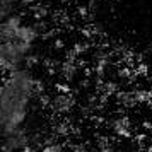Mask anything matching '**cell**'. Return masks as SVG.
<instances>
[{
	"label": "cell",
	"mask_w": 152,
	"mask_h": 152,
	"mask_svg": "<svg viewBox=\"0 0 152 152\" xmlns=\"http://www.w3.org/2000/svg\"><path fill=\"white\" fill-rule=\"evenodd\" d=\"M22 26V17L19 14H12L2 19L0 22V38L2 41H12L15 39V34H17V29Z\"/></svg>",
	"instance_id": "1"
},
{
	"label": "cell",
	"mask_w": 152,
	"mask_h": 152,
	"mask_svg": "<svg viewBox=\"0 0 152 152\" xmlns=\"http://www.w3.org/2000/svg\"><path fill=\"white\" fill-rule=\"evenodd\" d=\"M38 29L34 28V24H22L21 28L17 29V34H15V39H19V41H24L28 43V45H33V43L38 39Z\"/></svg>",
	"instance_id": "2"
},
{
	"label": "cell",
	"mask_w": 152,
	"mask_h": 152,
	"mask_svg": "<svg viewBox=\"0 0 152 152\" xmlns=\"http://www.w3.org/2000/svg\"><path fill=\"white\" fill-rule=\"evenodd\" d=\"M15 0H0V19H5L14 12Z\"/></svg>",
	"instance_id": "3"
},
{
	"label": "cell",
	"mask_w": 152,
	"mask_h": 152,
	"mask_svg": "<svg viewBox=\"0 0 152 152\" xmlns=\"http://www.w3.org/2000/svg\"><path fill=\"white\" fill-rule=\"evenodd\" d=\"M53 106H55L56 110H69V106H70L69 94H58L56 99L53 101Z\"/></svg>",
	"instance_id": "4"
},
{
	"label": "cell",
	"mask_w": 152,
	"mask_h": 152,
	"mask_svg": "<svg viewBox=\"0 0 152 152\" xmlns=\"http://www.w3.org/2000/svg\"><path fill=\"white\" fill-rule=\"evenodd\" d=\"M63 69H65L63 72H65V77H67V79H72V77H74V74H75V65H74L72 62L65 63Z\"/></svg>",
	"instance_id": "5"
},
{
	"label": "cell",
	"mask_w": 152,
	"mask_h": 152,
	"mask_svg": "<svg viewBox=\"0 0 152 152\" xmlns=\"http://www.w3.org/2000/svg\"><path fill=\"white\" fill-rule=\"evenodd\" d=\"M34 28L38 29V33H41V31H45V29H46V22H45V21L36 22V24H34Z\"/></svg>",
	"instance_id": "6"
},
{
	"label": "cell",
	"mask_w": 152,
	"mask_h": 152,
	"mask_svg": "<svg viewBox=\"0 0 152 152\" xmlns=\"http://www.w3.org/2000/svg\"><path fill=\"white\" fill-rule=\"evenodd\" d=\"M38 17H46V9H38Z\"/></svg>",
	"instance_id": "7"
}]
</instances>
